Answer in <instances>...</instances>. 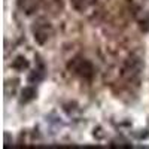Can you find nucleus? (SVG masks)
I'll use <instances>...</instances> for the list:
<instances>
[{
    "mask_svg": "<svg viewBox=\"0 0 149 149\" xmlns=\"http://www.w3.org/2000/svg\"><path fill=\"white\" fill-rule=\"evenodd\" d=\"M67 67H69V70H73L74 73L78 74V76L85 78V79H90V78L93 76V73H94V67H93V64L90 63L88 60L81 58V57L73 58L70 63L67 64Z\"/></svg>",
    "mask_w": 149,
    "mask_h": 149,
    "instance_id": "1",
    "label": "nucleus"
},
{
    "mask_svg": "<svg viewBox=\"0 0 149 149\" xmlns=\"http://www.w3.org/2000/svg\"><path fill=\"white\" fill-rule=\"evenodd\" d=\"M12 69H15L18 72H22L24 69H29V61L24 57H17L12 63Z\"/></svg>",
    "mask_w": 149,
    "mask_h": 149,
    "instance_id": "2",
    "label": "nucleus"
},
{
    "mask_svg": "<svg viewBox=\"0 0 149 149\" xmlns=\"http://www.w3.org/2000/svg\"><path fill=\"white\" fill-rule=\"evenodd\" d=\"M36 97V90L31 88V86H27V88L22 90V97H21V102L22 103H27L30 100H33V98Z\"/></svg>",
    "mask_w": 149,
    "mask_h": 149,
    "instance_id": "3",
    "label": "nucleus"
}]
</instances>
